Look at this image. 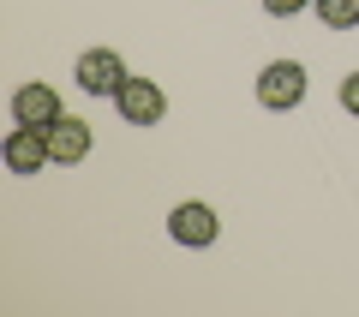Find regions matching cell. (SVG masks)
Masks as SVG:
<instances>
[{"mask_svg": "<svg viewBox=\"0 0 359 317\" xmlns=\"http://www.w3.org/2000/svg\"><path fill=\"white\" fill-rule=\"evenodd\" d=\"M0 156H6L13 174H42V168L54 162L48 132H42V126H13V132H6V144H0Z\"/></svg>", "mask_w": 359, "mask_h": 317, "instance_id": "5", "label": "cell"}, {"mask_svg": "<svg viewBox=\"0 0 359 317\" xmlns=\"http://www.w3.org/2000/svg\"><path fill=\"white\" fill-rule=\"evenodd\" d=\"M257 102H264L269 114L299 108V102H306V66L299 60H269L264 72H257Z\"/></svg>", "mask_w": 359, "mask_h": 317, "instance_id": "1", "label": "cell"}, {"mask_svg": "<svg viewBox=\"0 0 359 317\" xmlns=\"http://www.w3.org/2000/svg\"><path fill=\"white\" fill-rule=\"evenodd\" d=\"M311 13L330 30H359V0H311Z\"/></svg>", "mask_w": 359, "mask_h": 317, "instance_id": "8", "label": "cell"}, {"mask_svg": "<svg viewBox=\"0 0 359 317\" xmlns=\"http://www.w3.org/2000/svg\"><path fill=\"white\" fill-rule=\"evenodd\" d=\"M341 108L359 120V72H347V78H341Z\"/></svg>", "mask_w": 359, "mask_h": 317, "instance_id": "10", "label": "cell"}, {"mask_svg": "<svg viewBox=\"0 0 359 317\" xmlns=\"http://www.w3.org/2000/svg\"><path fill=\"white\" fill-rule=\"evenodd\" d=\"M114 108H120V120H126V126H162L168 96H162V84H150V78H126V84H120V96H114Z\"/></svg>", "mask_w": 359, "mask_h": 317, "instance_id": "4", "label": "cell"}, {"mask_svg": "<svg viewBox=\"0 0 359 317\" xmlns=\"http://www.w3.org/2000/svg\"><path fill=\"white\" fill-rule=\"evenodd\" d=\"M311 0H264V13L269 18H294V13H306Z\"/></svg>", "mask_w": 359, "mask_h": 317, "instance_id": "9", "label": "cell"}, {"mask_svg": "<svg viewBox=\"0 0 359 317\" xmlns=\"http://www.w3.org/2000/svg\"><path fill=\"white\" fill-rule=\"evenodd\" d=\"M168 234H174V245H186V252H204V245H216L222 222H216V210H210V203L186 198V203H174V210H168Z\"/></svg>", "mask_w": 359, "mask_h": 317, "instance_id": "3", "label": "cell"}, {"mask_svg": "<svg viewBox=\"0 0 359 317\" xmlns=\"http://www.w3.org/2000/svg\"><path fill=\"white\" fill-rule=\"evenodd\" d=\"M60 114H66V108H60V90H54V84H18L13 90V120H18V126H42V132H48Z\"/></svg>", "mask_w": 359, "mask_h": 317, "instance_id": "6", "label": "cell"}, {"mask_svg": "<svg viewBox=\"0 0 359 317\" xmlns=\"http://www.w3.org/2000/svg\"><path fill=\"white\" fill-rule=\"evenodd\" d=\"M72 78H78V90H84V96H108L114 102L120 96V84H126V60H120L114 48H84L78 54V66H72Z\"/></svg>", "mask_w": 359, "mask_h": 317, "instance_id": "2", "label": "cell"}, {"mask_svg": "<svg viewBox=\"0 0 359 317\" xmlns=\"http://www.w3.org/2000/svg\"><path fill=\"white\" fill-rule=\"evenodd\" d=\"M90 144H96V132H90V120H78V114H60L48 126V150H54L60 168H78L90 156Z\"/></svg>", "mask_w": 359, "mask_h": 317, "instance_id": "7", "label": "cell"}]
</instances>
